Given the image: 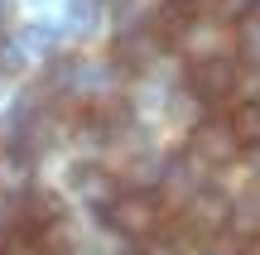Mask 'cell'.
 Instances as JSON below:
<instances>
[{
    "label": "cell",
    "instance_id": "11",
    "mask_svg": "<svg viewBox=\"0 0 260 255\" xmlns=\"http://www.w3.org/2000/svg\"><path fill=\"white\" fill-rule=\"evenodd\" d=\"M241 53L260 67V19H255V15H251V19H241Z\"/></svg>",
    "mask_w": 260,
    "mask_h": 255
},
{
    "label": "cell",
    "instance_id": "12",
    "mask_svg": "<svg viewBox=\"0 0 260 255\" xmlns=\"http://www.w3.org/2000/svg\"><path fill=\"white\" fill-rule=\"evenodd\" d=\"M212 5H217V15H222V19H236V24H241V19L255 15L260 0H212Z\"/></svg>",
    "mask_w": 260,
    "mask_h": 255
},
{
    "label": "cell",
    "instance_id": "10",
    "mask_svg": "<svg viewBox=\"0 0 260 255\" xmlns=\"http://www.w3.org/2000/svg\"><path fill=\"white\" fill-rule=\"evenodd\" d=\"M0 255H44V250H39V241H34V227L5 231V236H0Z\"/></svg>",
    "mask_w": 260,
    "mask_h": 255
},
{
    "label": "cell",
    "instance_id": "7",
    "mask_svg": "<svg viewBox=\"0 0 260 255\" xmlns=\"http://www.w3.org/2000/svg\"><path fill=\"white\" fill-rule=\"evenodd\" d=\"M73 188L82 193L92 207H106V202L116 198V183H111V173H106L102 164H73Z\"/></svg>",
    "mask_w": 260,
    "mask_h": 255
},
{
    "label": "cell",
    "instance_id": "3",
    "mask_svg": "<svg viewBox=\"0 0 260 255\" xmlns=\"http://www.w3.org/2000/svg\"><path fill=\"white\" fill-rule=\"evenodd\" d=\"M232 207H236V202L226 198L222 188H193L178 222L193 231V241H212V236H222V231L232 227Z\"/></svg>",
    "mask_w": 260,
    "mask_h": 255
},
{
    "label": "cell",
    "instance_id": "6",
    "mask_svg": "<svg viewBox=\"0 0 260 255\" xmlns=\"http://www.w3.org/2000/svg\"><path fill=\"white\" fill-rule=\"evenodd\" d=\"M159 53H164V44H159V39L149 34V24H145L140 34H130V29H125V34L116 39V48H111V63L121 67V72H145V67L154 63Z\"/></svg>",
    "mask_w": 260,
    "mask_h": 255
},
{
    "label": "cell",
    "instance_id": "5",
    "mask_svg": "<svg viewBox=\"0 0 260 255\" xmlns=\"http://www.w3.org/2000/svg\"><path fill=\"white\" fill-rule=\"evenodd\" d=\"M198 29V0H159L154 15H149V34L159 39V44H178V39H188Z\"/></svg>",
    "mask_w": 260,
    "mask_h": 255
},
{
    "label": "cell",
    "instance_id": "2",
    "mask_svg": "<svg viewBox=\"0 0 260 255\" xmlns=\"http://www.w3.org/2000/svg\"><path fill=\"white\" fill-rule=\"evenodd\" d=\"M241 82V67L232 53H198L188 63V96L198 101H226Z\"/></svg>",
    "mask_w": 260,
    "mask_h": 255
},
{
    "label": "cell",
    "instance_id": "4",
    "mask_svg": "<svg viewBox=\"0 0 260 255\" xmlns=\"http://www.w3.org/2000/svg\"><path fill=\"white\" fill-rule=\"evenodd\" d=\"M236 150H241V140L232 135L226 121H198L188 130V159L203 164V169H226L236 159Z\"/></svg>",
    "mask_w": 260,
    "mask_h": 255
},
{
    "label": "cell",
    "instance_id": "13",
    "mask_svg": "<svg viewBox=\"0 0 260 255\" xmlns=\"http://www.w3.org/2000/svg\"><path fill=\"white\" fill-rule=\"evenodd\" d=\"M246 169H251V178L260 183V144H246Z\"/></svg>",
    "mask_w": 260,
    "mask_h": 255
},
{
    "label": "cell",
    "instance_id": "1",
    "mask_svg": "<svg viewBox=\"0 0 260 255\" xmlns=\"http://www.w3.org/2000/svg\"><path fill=\"white\" fill-rule=\"evenodd\" d=\"M102 212H106V227L121 231L125 241H149V236H159V227H164V198L149 193V188L116 193Z\"/></svg>",
    "mask_w": 260,
    "mask_h": 255
},
{
    "label": "cell",
    "instance_id": "15",
    "mask_svg": "<svg viewBox=\"0 0 260 255\" xmlns=\"http://www.w3.org/2000/svg\"><path fill=\"white\" fill-rule=\"evenodd\" d=\"M198 255H236L232 246H212V241H207V250H198Z\"/></svg>",
    "mask_w": 260,
    "mask_h": 255
},
{
    "label": "cell",
    "instance_id": "9",
    "mask_svg": "<svg viewBox=\"0 0 260 255\" xmlns=\"http://www.w3.org/2000/svg\"><path fill=\"white\" fill-rule=\"evenodd\" d=\"M226 125H232V135L241 144H260V101H241Z\"/></svg>",
    "mask_w": 260,
    "mask_h": 255
},
{
    "label": "cell",
    "instance_id": "14",
    "mask_svg": "<svg viewBox=\"0 0 260 255\" xmlns=\"http://www.w3.org/2000/svg\"><path fill=\"white\" fill-rule=\"evenodd\" d=\"M236 255H260V231H251V236L236 246Z\"/></svg>",
    "mask_w": 260,
    "mask_h": 255
},
{
    "label": "cell",
    "instance_id": "8",
    "mask_svg": "<svg viewBox=\"0 0 260 255\" xmlns=\"http://www.w3.org/2000/svg\"><path fill=\"white\" fill-rule=\"evenodd\" d=\"M34 241H39V250H44V255H73V250H77L73 231H68V217H63V222H44V227H34Z\"/></svg>",
    "mask_w": 260,
    "mask_h": 255
}]
</instances>
